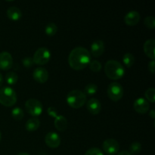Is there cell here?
<instances>
[{
	"label": "cell",
	"instance_id": "cell-1",
	"mask_svg": "<svg viewBox=\"0 0 155 155\" xmlns=\"http://www.w3.org/2000/svg\"><path fill=\"white\" fill-rule=\"evenodd\" d=\"M91 61L90 51L82 46L73 48L68 56V64L72 69L81 71L89 66Z\"/></svg>",
	"mask_w": 155,
	"mask_h": 155
},
{
	"label": "cell",
	"instance_id": "cell-2",
	"mask_svg": "<svg viewBox=\"0 0 155 155\" xmlns=\"http://www.w3.org/2000/svg\"><path fill=\"white\" fill-rule=\"evenodd\" d=\"M104 73L110 80H117L124 77L125 68L118 61L109 60L104 65Z\"/></svg>",
	"mask_w": 155,
	"mask_h": 155
},
{
	"label": "cell",
	"instance_id": "cell-3",
	"mask_svg": "<svg viewBox=\"0 0 155 155\" xmlns=\"http://www.w3.org/2000/svg\"><path fill=\"white\" fill-rule=\"evenodd\" d=\"M67 103L71 107L78 109L83 107L87 101V96L84 92L79 89L72 90L68 94L66 98Z\"/></svg>",
	"mask_w": 155,
	"mask_h": 155
},
{
	"label": "cell",
	"instance_id": "cell-4",
	"mask_svg": "<svg viewBox=\"0 0 155 155\" xmlns=\"http://www.w3.org/2000/svg\"><path fill=\"white\" fill-rule=\"evenodd\" d=\"M17 94L10 86L0 89V104L5 107H12L17 102Z\"/></svg>",
	"mask_w": 155,
	"mask_h": 155
},
{
	"label": "cell",
	"instance_id": "cell-5",
	"mask_svg": "<svg viewBox=\"0 0 155 155\" xmlns=\"http://www.w3.org/2000/svg\"><path fill=\"white\" fill-rule=\"evenodd\" d=\"M25 108L28 114L33 117L40 116L43 110L42 102L36 98H30L25 102Z\"/></svg>",
	"mask_w": 155,
	"mask_h": 155
},
{
	"label": "cell",
	"instance_id": "cell-6",
	"mask_svg": "<svg viewBox=\"0 0 155 155\" xmlns=\"http://www.w3.org/2000/svg\"><path fill=\"white\" fill-rule=\"evenodd\" d=\"M51 59V51L47 47H40L34 53L33 60L37 65H45Z\"/></svg>",
	"mask_w": 155,
	"mask_h": 155
},
{
	"label": "cell",
	"instance_id": "cell-7",
	"mask_svg": "<svg viewBox=\"0 0 155 155\" xmlns=\"http://www.w3.org/2000/svg\"><path fill=\"white\" fill-rule=\"evenodd\" d=\"M107 93L110 100L118 101L124 96V88L117 82H113L107 87Z\"/></svg>",
	"mask_w": 155,
	"mask_h": 155
},
{
	"label": "cell",
	"instance_id": "cell-8",
	"mask_svg": "<svg viewBox=\"0 0 155 155\" xmlns=\"http://www.w3.org/2000/svg\"><path fill=\"white\" fill-rule=\"evenodd\" d=\"M103 151L108 155H114L119 152L120 144L116 139H107L102 144Z\"/></svg>",
	"mask_w": 155,
	"mask_h": 155
},
{
	"label": "cell",
	"instance_id": "cell-9",
	"mask_svg": "<svg viewBox=\"0 0 155 155\" xmlns=\"http://www.w3.org/2000/svg\"><path fill=\"white\" fill-rule=\"evenodd\" d=\"M13 66V58L8 51L0 52V69L2 71L10 70Z\"/></svg>",
	"mask_w": 155,
	"mask_h": 155
},
{
	"label": "cell",
	"instance_id": "cell-10",
	"mask_svg": "<svg viewBox=\"0 0 155 155\" xmlns=\"http://www.w3.org/2000/svg\"><path fill=\"white\" fill-rule=\"evenodd\" d=\"M133 107L137 113L143 114H146L149 110L150 104L145 98L140 97L135 100L133 103Z\"/></svg>",
	"mask_w": 155,
	"mask_h": 155
},
{
	"label": "cell",
	"instance_id": "cell-11",
	"mask_svg": "<svg viewBox=\"0 0 155 155\" xmlns=\"http://www.w3.org/2000/svg\"><path fill=\"white\" fill-rule=\"evenodd\" d=\"M45 142L51 148H57L61 144L60 136L55 132H49L45 137Z\"/></svg>",
	"mask_w": 155,
	"mask_h": 155
},
{
	"label": "cell",
	"instance_id": "cell-12",
	"mask_svg": "<svg viewBox=\"0 0 155 155\" xmlns=\"http://www.w3.org/2000/svg\"><path fill=\"white\" fill-rule=\"evenodd\" d=\"M33 77L37 83H45L48 79V71L42 67H38L33 71Z\"/></svg>",
	"mask_w": 155,
	"mask_h": 155
},
{
	"label": "cell",
	"instance_id": "cell-13",
	"mask_svg": "<svg viewBox=\"0 0 155 155\" xmlns=\"http://www.w3.org/2000/svg\"><path fill=\"white\" fill-rule=\"evenodd\" d=\"M86 108L91 114L97 115L101 112V104L97 98H91L86 101Z\"/></svg>",
	"mask_w": 155,
	"mask_h": 155
},
{
	"label": "cell",
	"instance_id": "cell-14",
	"mask_svg": "<svg viewBox=\"0 0 155 155\" xmlns=\"http://www.w3.org/2000/svg\"><path fill=\"white\" fill-rule=\"evenodd\" d=\"M140 14L137 11H130L124 16V22L127 26H136L140 21Z\"/></svg>",
	"mask_w": 155,
	"mask_h": 155
},
{
	"label": "cell",
	"instance_id": "cell-15",
	"mask_svg": "<svg viewBox=\"0 0 155 155\" xmlns=\"http://www.w3.org/2000/svg\"><path fill=\"white\" fill-rule=\"evenodd\" d=\"M104 43L102 40H95L91 45V52L95 58H98L102 55L104 51Z\"/></svg>",
	"mask_w": 155,
	"mask_h": 155
},
{
	"label": "cell",
	"instance_id": "cell-16",
	"mask_svg": "<svg viewBox=\"0 0 155 155\" xmlns=\"http://www.w3.org/2000/svg\"><path fill=\"white\" fill-rule=\"evenodd\" d=\"M154 48H155V40L154 39H149L145 41L144 43L143 49L145 54L148 56L151 60H154L155 54H154Z\"/></svg>",
	"mask_w": 155,
	"mask_h": 155
},
{
	"label": "cell",
	"instance_id": "cell-17",
	"mask_svg": "<svg viewBox=\"0 0 155 155\" xmlns=\"http://www.w3.org/2000/svg\"><path fill=\"white\" fill-rule=\"evenodd\" d=\"M54 127L59 132H64L68 128V120L63 115H58L54 118Z\"/></svg>",
	"mask_w": 155,
	"mask_h": 155
},
{
	"label": "cell",
	"instance_id": "cell-18",
	"mask_svg": "<svg viewBox=\"0 0 155 155\" xmlns=\"http://www.w3.org/2000/svg\"><path fill=\"white\" fill-rule=\"evenodd\" d=\"M7 16L12 21H18L22 17V12L21 9L18 8L16 6L9 7L7 10Z\"/></svg>",
	"mask_w": 155,
	"mask_h": 155
},
{
	"label": "cell",
	"instance_id": "cell-19",
	"mask_svg": "<svg viewBox=\"0 0 155 155\" xmlns=\"http://www.w3.org/2000/svg\"><path fill=\"white\" fill-rule=\"evenodd\" d=\"M40 126V120L38 117H32L26 122L25 128L27 131L33 132L39 129Z\"/></svg>",
	"mask_w": 155,
	"mask_h": 155
},
{
	"label": "cell",
	"instance_id": "cell-20",
	"mask_svg": "<svg viewBox=\"0 0 155 155\" xmlns=\"http://www.w3.org/2000/svg\"><path fill=\"white\" fill-rule=\"evenodd\" d=\"M97 91H98V86H97L96 84L95 83H89L86 86L84 89V93L85 95L87 96H92L95 94H96Z\"/></svg>",
	"mask_w": 155,
	"mask_h": 155
},
{
	"label": "cell",
	"instance_id": "cell-21",
	"mask_svg": "<svg viewBox=\"0 0 155 155\" xmlns=\"http://www.w3.org/2000/svg\"><path fill=\"white\" fill-rule=\"evenodd\" d=\"M18 76L15 72L11 71L6 74L5 75V81L10 86H13L18 82Z\"/></svg>",
	"mask_w": 155,
	"mask_h": 155
},
{
	"label": "cell",
	"instance_id": "cell-22",
	"mask_svg": "<svg viewBox=\"0 0 155 155\" xmlns=\"http://www.w3.org/2000/svg\"><path fill=\"white\" fill-rule=\"evenodd\" d=\"M142 151V145L139 142H134L130 145L129 148V153L131 155L139 154Z\"/></svg>",
	"mask_w": 155,
	"mask_h": 155
},
{
	"label": "cell",
	"instance_id": "cell-23",
	"mask_svg": "<svg viewBox=\"0 0 155 155\" xmlns=\"http://www.w3.org/2000/svg\"><path fill=\"white\" fill-rule=\"evenodd\" d=\"M58 27L54 23H48L45 27V34L48 36H53L57 33Z\"/></svg>",
	"mask_w": 155,
	"mask_h": 155
},
{
	"label": "cell",
	"instance_id": "cell-24",
	"mask_svg": "<svg viewBox=\"0 0 155 155\" xmlns=\"http://www.w3.org/2000/svg\"><path fill=\"white\" fill-rule=\"evenodd\" d=\"M123 62H124V65L127 67L128 68L133 67V64L135 62V58L132 53H126L123 57Z\"/></svg>",
	"mask_w": 155,
	"mask_h": 155
},
{
	"label": "cell",
	"instance_id": "cell-25",
	"mask_svg": "<svg viewBox=\"0 0 155 155\" xmlns=\"http://www.w3.org/2000/svg\"><path fill=\"white\" fill-rule=\"evenodd\" d=\"M12 116L16 120H21L23 119L24 116V110L19 107H14L12 110Z\"/></svg>",
	"mask_w": 155,
	"mask_h": 155
},
{
	"label": "cell",
	"instance_id": "cell-26",
	"mask_svg": "<svg viewBox=\"0 0 155 155\" xmlns=\"http://www.w3.org/2000/svg\"><path fill=\"white\" fill-rule=\"evenodd\" d=\"M145 99L151 103H154L155 101V89L154 88H149L145 92Z\"/></svg>",
	"mask_w": 155,
	"mask_h": 155
},
{
	"label": "cell",
	"instance_id": "cell-27",
	"mask_svg": "<svg viewBox=\"0 0 155 155\" xmlns=\"http://www.w3.org/2000/svg\"><path fill=\"white\" fill-rule=\"evenodd\" d=\"M89 69L95 73L99 72L101 70V68H102V65H101V63L100 61L97 60H93L91 61L90 63L89 64Z\"/></svg>",
	"mask_w": 155,
	"mask_h": 155
},
{
	"label": "cell",
	"instance_id": "cell-28",
	"mask_svg": "<svg viewBox=\"0 0 155 155\" xmlns=\"http://www.w3.org/2000/svg\"><path fill=\"white\" fill-rule=\"evenodd\" d=\"M144 24L148 28L153 29L155 28V18L154 16H147L144 20Z\"/></svg>",
	"mask_w": 155,
	"mask_h": 155
},
{
	"label": "cell",
	"instance_id": "cell-29",
	"mask_svg": "<svg viewBox=\"0 0 155 155\" xmlns=\"http://www.w3.org/2000/svg\"><path fill=\"white\" fill-rule=\"evenodd\" d=\"M22 64L23 65H24V68H30L33 64H34V62H33V58L26 57L22 60Z\"/></svg>",
	"mask_w": 155,
	"mask_h": 155
},
{
	"label": "cell",
	"instance_id": "cell-30",
	"mask_svg": "<svg viewBox=\"0 0 155 155\" xmlns=\"http://www.w3.org/2000/svg\"><path fill=\"white\" fill-rule=\"evenodd\" d=\"M85 155H104V154L99 148H92L86 151Z\"/></svg>",
	"mask_w": 155,
	"mask_h": 155
},
{
	"label": "cell",
	"instance_id": "cell-31",
	"mask_svg": "<svg viewBox=\"0 0 155 155\" xmlns=\"http://www.w3.org/2000/svg\"><path fill=\"white\" fill-rule=\"evenodd\" d=\"M47 113H48V114L49 115L50 117H54V118H55L58 115L57 110H56V109L53 107H48V108L47 109Z\"/></svg>",
	"mask_w": 155,
	"mask_h": 155
},
{
	"label": "cell",
	"instance_id": "cell-32",
	"mask_svg": "<svg viewBox=\"0 0 155 155\" xmlns=\"http://www.w3.org/2000/svg\"><path fill=\"white\" fill-rule=\"evenodd\" d=\"M148 70L151 74H154L155 71V61L154 60H151V61L148 63Z\"/></svg>",
	"mask_w": 155,
	"mask_h": 155
},
{
	"label": "cell",
	"instance_id": "cell-33",
	"mask_svg": "<svg viewBox=\"0 0 155 155\" xmlns=\"http://www.w3.org/2000/svg\"><path fill=\"white\" fill-rule=\"evenodd\" d=\"M117 155H131V154L129 153L128 151H120V152L117 153Z\"/></svg>",
	"mask_w": 155,
	"mask_h": 155
},
{
	"label": "cell",
	"instance_id": "cell-34",
	"mask_svg": "<svg viewBox=\"0 0 155 155\" xmlns=\"http://www.w3.org/2000/svg\"><path fill=\"white\" fill-rule=\"evenodd\" d=\"M149 116L151 117L152 119H154L155 118V111L154 109H152V110H151L149 111Z\"/></svg>",
	"mask_w": 155,
	"mask_h": 155
},
{
	"label": "cell",
	"instance_id": "cell-35",
	"mask_svg": "<svg viewBox=\"0 0 155 155\" xmlns=\"http://www.w3.org/2000/svg\"><path fill=\"white\" fill-rule=\"evenodd\" d=\"M3 81H4V79H3L2 75L1 73H0V87H1V86H2Z\"/></svg>",
	"mask_w": 155,
	"mask_h": 155
},
{
	"label": "cell",
	"instance_id": "cell-36",
	"mask_svg": "<svg viewBox=\"0 0 155 155\" xmlns=\"http://www.w3.org/2000/svg\"><path fill=\"white\" fill-rule=\"evenodd\" d=\"M16 155H30V154H28V153H25V152H21V153H18V154Z\"/></svg>",
	"mask_w": 155,
	"mask_h": 155
},
{
	"label": "cell",
	"instance_id": "cell-37",
	"mask_svg": "<svg viewBox=\"0 0 155 155\" xmlns=\"http://www.w3.org/2000/svg\"><path fill=\"white\" fill-rule=\"evenodd\" d=\"M1 139H2V133L0 132V142H1Z\"/></svg>",
	"mask_w": 155,
	"mask_h": 155
},
{
	"label": "cell",
	"instance_id": "cell-38",
	"mask_svg": "<svg viewBox=\"0 0 155 155\" xmlns=\"http://www.w3.org/2000/svg\"><path fill=\"white\" fill-rule=\"evenodd\" d=\"M39 155H46V154H44V153H41V154H39Z\"/></svg>",
	"mask_w": 155,
	"mask_h": 155
}]
</instances>
